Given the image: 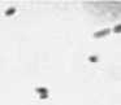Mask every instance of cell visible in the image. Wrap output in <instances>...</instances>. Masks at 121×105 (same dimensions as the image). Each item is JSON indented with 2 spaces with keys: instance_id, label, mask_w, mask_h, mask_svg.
<instances>
[{
  "instance_id": "cell-1",
  "label": "cell",
  "mask_w": 121,
  "mask_h": 105,
  "mask_svg": "<svg viewBox=\"0 0 121 105\" xmlns=\"http://www.w3.org/2000/svg\"><path fill=\"white\" fill-rule=\"evenodd\" d=\"M109 32H111V29H103V30H100V31L94 32V38H104V36H107Z\"/></svg>"
},
{
  "instance_id": "cell-2",
  "label": "cell",
  "mask_w": 121,
  "mask_h": 105,
  "mask_svg": "<svg viewBox=\"0 0 121 105\" xmlns=\"http://www.w3.org/2000/svg\"><path fill=\"white\" fill-rule=\"evenodd\" d=\"M14 13H16V8L11 7V8H8V9H7V11H5V13H4V14H5L7 17H9V16H12V14H14Z\"/></svg>"
},
{
  "instance_id": "cell-3",
  "label": "cell",
  "mask_w": 121,
  "mask_h": 105,
  "mask_svg": "<svg viewBox=\"0 0 121 105\" xmlns=\"http://www.w3.org/2000/svg\"><path fill=\"white\" fill-rule=\"evenodd\" d=\"M35 91H37L39 95H48V89L44 88V87H39V88H37Z\"/></svg>"
},
{
  "instance_id": "cell-4",
  "label": "cell",
  "mask_w": 121,
  "mask_h": 105,
  "mask_svg": "<svg viewBox=\"0 0 121 105\" xmlns=\"http://www.w3.org/2000/svg\"><path fill=\"white\" fill-rule=\"evenodd\" d=\"M120 30H121V25L118 24V25H116V26H115V29H113V32L118 34V32H120Z\"/></svg>"
},
{
  "instance_id": "cell-5",
  "label": "cell",
  "mask_w": 121,
  "mask_h": 105,
  "mask_svg": "<svg viewBox=\"0 0 121 105\" xmlns=\"http://www.w3.org/2000/svg\"><path fill=\"white\" fill-rule=\"evenodd\" d=\"M89 60L91 61V62H96V61H98V57H96V56H91Z\"/></svg>"
},
{
  "instance_id": "cell-6",
  "label": "cell",
  "mask_w": 121,
  "mask_h": 105,
  "mask_svg": "<svg viewBox=\"0 0 121 105\" xmlns=\"http://www.w3.org/2000/svg\"><path fill=\"white\" fill-rule=\"evenodd\" d=\"M48 95H40V99H47Z\"/></svg>"
}]
</instances>
